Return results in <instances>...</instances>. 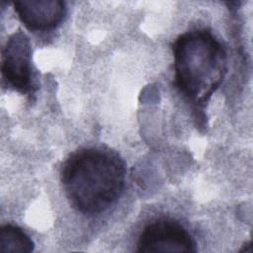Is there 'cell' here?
Listing matches in <instances>:
<instances>
[{
	"label": "cell",
	"instance_id": "obj_2",
	"mask_svg": "<svg viewBox=\"0 0 253 253\" xmlns=\"http://www.w3.org/2000/svg\"><path fill=\"white\" fill-rule=\"evenodd\" d=\"M172 49L175 86L190 102L204 107L226 73L223 45L210 30L196 29L181 34Z\"/></svg>",
	"mask_w": 253,
	"mask_h": 253
},
{
	"label": "cell",
	"instance_id": "obj_1",
	"mask_svg": "<svg viewBox=\"0 0 253 253\" xmlns=\"http://www.w3.org/2000/svg\"><path fill=\"white\" fill-rule=\"evenodd\" d=\"M126 167L110 149L80 148L62 163L60 181L70 205L88 215L105 211L122 195Z\"/></svg>",
	"mask_w": 253,
	"mask_h": 253
},
{
	"label": "cell",
	"instance_id": "obj_5",
	"mask_svg": "<svg viewBox=\"0 0 253 253\" xmlns=\"http://www.w3.org/2000/svg\"><path fill=\"white\" fill-rule=\"evenodd\" d=\"M21 22L31 31L45 32L54 29L63 20L66 6L60 0H27L14 3Z\"/></svg>",
	"mask_w": 253,
	"mask_h": 253
},
{
	"label": "cell",
	"instance_id": "obj_6",
	"mask_svg": "<svg viewBox=\"0 0 253 253\" xmlns=\"http://www.w3.org/2000/svg\"><path fill=\"white\" fill-rule=\"evenodd\" d=\"M34 243L20 227L5 224L0 228V252H31Z\"/></svg>",
	"mask_w": 253,
	"mask_h": 253
},
{
	"label": "cell",
	"instance_id": "obj_3",
	"mask_svg": "<svg viewBox=\"0 0 253 253\" xmlns=\"http://www.w3.org/2000/svg\"><path fill=\"white\" fill-rule=\"evenodd\" d=\"M137 251L142 253L196 252V242L178 221L159 218L148 223L137 241Z\"/></svg>",
	"mask_w": 253,
	"mask_h": 253
},
{
	"label": "cell",
	"instance_id": "obj_4",
	"mask_svg": "<svg viewBox=\"0 0 253 253\" xmlns=\"http://www.w3.org/2000/svg\"><path fill=\"white\" fill-rule=\"evenodd\" d=\"M31 59L30 39L19 29L8 38L2 50V78L9 88L22 94L32 92Z\"/></svg>",
	"mask_w": 253,
	"mask_h": 253
}]
</instances>
